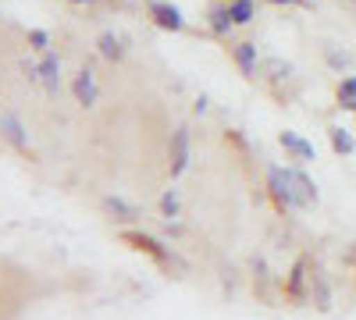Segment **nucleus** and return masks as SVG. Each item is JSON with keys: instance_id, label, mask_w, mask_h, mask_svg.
Returning a JSON list of instances; mask_svg holds the SVG:
<instances>
[{"instance_id": "f257e3e1", "label": "nucleus", "mask_w": 356, "mask_h": 320, "mask_svg": "<svg viewBox=\"0 0 356 320\" xmlns=\"http://www.w3.org/2000/svg\"><path fill=\"white\" fill-rule=\"evenodd\" d=\"M267 189H271L278 210H303V207H307L303 196H300V189H296L292 167H278V164L267 167Z\"/></svg>"}, {"instance_id": "f03ea898", "label": "nucleus", "mask_w": 356, "mask_h": 320, "mask_svg": "<svg viewBox=\"0 0 356 320\" xmlns=\"http://www.w3.org/2000/svg\"><path fill=\"white\" fill-rule=\"evenodd\" d=\"M72 96H75V103H82V107H97V100H100V85H97L93 68L75 71V78H72Z\"/></svg>"}, {"instance_id": "7ed1b4c3", "label": "nucleus", "mask_w": 356, "mask_h": 320, "mask_svg": "<svg viewBox=\"0 0 356 320\" xmlns=\"http://www.w3.org/2000/svg\"><path fill=\"white\" fill-rule=\"evenodd\" d=\"M278 142L285 146V153H289V160H296V164H310V160H317V150H314V142L310 139H303L300 132H282L278 135Z\"/></svg>"}, {"instance_id": "20e7f679", "label": "nucleus", "mask_w": 356, "mask_h": 320, "mask_svg": "<svg viewBox=\"0 0 356 320\" xmlns=\"http://www.w3.org/2000/svg\"><path fill=\"white\" fill-rule=\"evenodd\" d=\"M150 18H154L161 28H168V33H182V28H186L182 11H178L171 0H150Z\"/></svg>"}, {"instance_id": "39448f33", "label": "nucleus", "mask_w": 356, "mask_h": 320, "mask_svg": "<svg viewBox=\"0 0 356 320\" xmlns=\"http://www.w3.org/2000/svg\"><path fill=\"white\" fill-rule=\"evenodd\" d=\"M189 167V128H175L171 135V178H178Z\"/></svg>"}, {"instance_id": "423d86ee", "label": "nucleus", "mask_w": 356, "mask_h": 320, "mask_svg": "<svg viewBox=\"0 0 356 320\" xmlns=\"http://www.w3.org/2000/svg\"><path fill=\"white\" fill-rule=\"evenodd\" d=\"M307 256H300L296 260V267L289 271V281H285V299H292V303H303V296H307Z\"/></svg>"}, {"instance_id": "0eeeda50", "label": "nucleus", "mask_w": 356, "mask_h": 320, "mask_svg": "<svg viewBox=\"0 0 356 320\" xmlns=\"http://www.w3.org/2000/svg\"><path fill=\"white\" fill-rule=\"evenodd\" d=\"M0 135H4L15 150H29V135H25L22 118H18L15 110H4V114H0Z\"/></svg>"}, {"instance_id": "6e6552de", "label": "nucleus", "mask_w": 356, "mask_h": 320, "mask_svg": "<svg viewBox=\"0 0 356 320\" xmlns=\"http://www.w3.org/2000/svg\"><path fill=\"white\" fill-rule=\"evenodd\" d=\"M40 82L47 85V93H57V85H61V57L54 50L40 57Z\"/></svg>"}, {"instance_id": "1a4fd4ad", "label": "nucleus", "mask_w": 356, "mask_h": 320, "mask_svg": "<svg viewBox=\"0 0 356 320\" xmlns=\"http://www.w3.org/2000/svg\"><path fill=\"white\" fill-rule=\"evenodd\" d=\"M232 61L239 65V71H243L246 78H253V75H257V43H250V40L235 43V47H232Z\"/></svg>"}, {"instance_id": "9d476101", "label": "nucleus", "mask_w": 356, "mask_h": 320, "mask_svg": "<svg viewBox=\"0 0 356 320\" xmlns=\"http://www.w3.org/2000/svg\"><path fill=\"white\" fill-rule=\"evenodd\" d=\"M207 28L218 36V40H225L232 28H235V22H232V15H228V4H214L211 11H207Z\"/></svg>"}, {"instance_id": "9b49d317", "label": "nucleus", "mask_w": 356, "mask_h": 320, "mask_svg": "<svg viewBox=\"0 0 356 320\" xmlns=\"http://www.w3.org/2000/svg\"><path fill=\"white\" fill-rule=\"evenodd\" d=\"M328 139H332V150H335L339 157L356 153V139L349 135V128H346V125H332V128H328Z\"/></svg>"}, {"instance_id": "f8f14e48", "label": "nucleus", "mask_w": 356, "mask_h": 320, "mask_svg": "<svg viewBox=\"0 0 356 320\" xmlns=\"http://www.w3.org/2000/svg\"><path fill=\"white\" fill-rule=\"evenodd\" d=\"M104 210L114 214V221H136V217H139V210L132 207V203H125L122 196H107V199H104Z\"/></svg>"}, {"instance_id": "ddd939ff", "label": "nucleus", "mask_w": 356, "mask_h": 320, "mask_svg": "<svg viewBox=\"0 0 356 320\" xmlns=\"http://www.w3.org/2000/svg\"><path fill=\"white\" fill-rule=\"evenodd\" d=\"M125 242H136L139 249H146V253H154L157 260H175L168 249H161V242L157 239H150V235H139V231H125Z\"/></svg>"}, {"instance_id": "4468645a", "label": "nucleus", "mask_w": 356, "mask_h": 320, "mask_svg": "<svg viewBox=\"0 0 356 320\" xmlns=\"http://www.w3.org/2000/svg\"><path fill=\"white\" fill-rule=\"evenodd\" d=\"M97 47H100V57H107V61H122L125 57V47H122V40H118L114 33H104L97 40Z\"/></svg>"}, {"instance_id": "2eb2a0df", "label": "nucleus", "mask_w": 356, "mask_h": 320, "mask_svg": "<svg viewBox=\"0 0 356 320\" xmlns=\"http://www.w3.org/2000/svg\"><path fill=\"white\" fill-rule=\"evenodd\" d=\"M292 178H296V189H300V196H303V203H307V207H310V203H317V185L310 182V174L307 171H300V167H292Z\"/></svg>"}, {"instance_id": "dca6fc26", "label": "nucleus", "mask_w": 356, "mask_h": 320, "mask_svg": "<svg viewBox=\"0 0 356 320\" xmlns=\"http://www.w3.org/2000/svg\"><path fill=\"white\" fill-rule=\"evenodd\" d=\"M228 15H232L235 25H250L257 18V4L253 0H235V4H228Z\"/></svg>"}, {"instance_id": "f3484780", "label": "nucleus", "mask_w": 356, "mask_h": 320, "mask_svg": "<svg viewBox=\"0 0 356 320\" xmlns=\"http://www.w3.org/2000/svg\"><path fill=\"white\" fill-rule=\"evenodd\" d=\"M339 107L342 110H356V75H346L339 82Z\"/></svg>"}, {"instance_id": "a211bd4d", "label": "nucleus", "mask_w": 356, "mask_h": 320, "mask_svg": "<svg viewBox=\"0 0 356 320\" xmlns=\"http://www.w3.org/2000/svg\"><path fill=\"white\" fill-rule=\"evenodd\" d=\"M161 214H164V221L178 217V189H168V192L161 196Z\"/></svg>"}, {"instance_id": "6ab92c4d", "label": "nucleus", "mask_w": 356, "mask_h": 320, "mask_svg": "<svg viewBox=\"0 0 356 320\" xmlns=\"http://www.w3.org/2000/svg\"><path fill=\"white\" fill-rule=\"evenodd\" d=\"M29 47L40 50V53H47V50H50V36L43 33V28H33V33H29Z\"/></svg>"}, {"instance_id": "aec40b11", "label": "nucleus", "mask_w": 356, "mask_h": 320, "mask_svg": "<svg viewBox=\"0 0 356 320\" xmlns=\"http://www.w3.org/2000/svg\"><path fill=\"white\" fill-rule=\"evenodd\" d=\"M271 4H310V0H271Z\"/></svg>"}, {"instance_id": "412c9836", "label": "nucleus", "mask_w": 356, "mask_h": 320, "mask_svg": "<svg viewBox=\"0 0 356 320\" xmlns=\"http://www.w3.org/2000/svg\"><path fill=\"white\" fill-rule=\"evenodd\" d=\"M72 4H97V0H72Z\"/></svg>"}, {"instance_id": "4be33fe9", "label": "nucleus", "mask_w": 356, "mask_h": 320, "mask_svg": "<svg viewBox=\"0 0 356 320\" xmlns=\"http://www.w3.org/2000/svg\"><path fill=\"white\" fill-rule=\"evenodd\" d=\"M225 4H235V0H225Z\"/></svg>"}]
</instances>
